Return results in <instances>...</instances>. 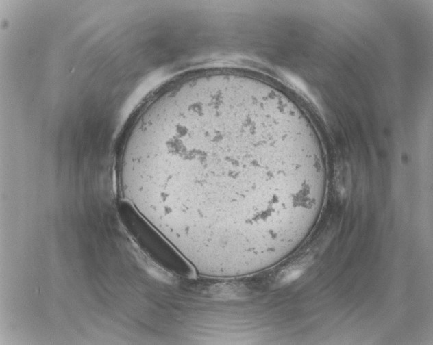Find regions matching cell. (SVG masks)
<instances>
[{"mask_svg":"<svg viewBox=\"0 0 433 345\" xmlns=\"http://www.w3.org/2000/svg\"><path fill=\"white\" fill-rule=\"evenodd\" d=\"M304 268L301 266L293 268L285 272L280 279V283H288L297 279L304 273Z\"/></svg>","mask_w":433,"mask_h":345,"instance_id":"obj_2","label":"cell"},{"mask_svg":"<svg viewBox=\"0 0 433 345\" xmlns=\"http://www.w3.org/2000/svg\"><path fill=\"white\" fill-rule=\"evenodd\" d=\"M127 178L166 217L236 235L251 222L256 195L306 204L327 177L320 146L295 118L254 94L218 90L158 112L129 156Z\"/></svg>","mask_w":433,"mask_h":345,"instance_id":"obj_1","label":"cell"}]
</instances>
